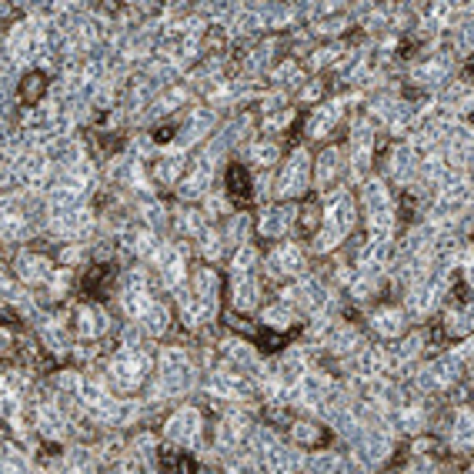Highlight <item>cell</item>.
<instances>
[{
	"mask_svg": "<svg viewBox=\"0 0 474 474\" xmlns=\"http://www.w3.org/2000/svg\"><path fill=\"white\" fill-rule=\"evenodd\" d=\"M194 431H197V414L194 411H181L174 421H171V434L174 438H194Z\"/></svg>",
	"mask_w": 474,
	"mask_h": 474,
	"instance_id": "1",
	"label": "cell"
},
{
	"mask_svg": "<svg viewBox=\"0 0 474 474\" xmlns=\"http://www.w3.org/2000/svg\"><path fill=\"white\" fill-rule=\"evenodd\" d=\"M227 184H231V194H234L237 201H247V197H251V187H247V174H244V167H231Z\"/></svg>",
	"mask_w": 474,
	"mask_h": 474,
	"instance_id": "2",
	"label": "cell"
}]
</instances>
